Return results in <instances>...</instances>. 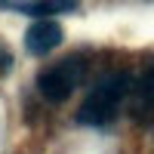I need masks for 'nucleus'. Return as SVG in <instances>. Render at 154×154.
Returning a JSON list of instances; mask_svg holds the SVG:
<instances>
[{
  "label": "nucleus",
  "instance_id": "obj_5",
  "mask_svg": "<svg viewBox=\"0 0 154 154\" xmlns=\"http://www.w3.org/2000/svg\"><path fill=\"white\" fill-rule=\"evenodd\" d=\"M6 9H12V12H25V16H34V22H40V19L62 16V12H74L77 6H74V3H9Z\"/></svg>",
  "mask_w": 154,
  "mask_h": 154
},
{
  "label": "nucleus",
  "instance_id": "obj_1",
  "mask_svg": "<svg viewBox=\"0 0 154 154\" xmlns=\"http://www.w3.org/2000/svg\"><path fill=\"white\" fill-rule=\"evenodd\" d=\"M130 86H133V77L126 71H114L105 74L102 80L86 93V99L80 102L74 120L77 126H89V130H108V126L117 120L120 108L130 102Z\"/></svg>",
  "mask_w": 154,
  "mask_h": 154
},
{
  "label": "nucleus",
  "instance_id": "obj_2",
  "mask_svg": "<svg viewBox=\"0 0 154 154\" xmlns=\"http://www.w3.org/2000/svg\"><path fill=\"white\" fill-rule=\"evenodd\" d=\"M83 77H86V56L80 53L65 56L37 74V93L46 102H65L83 83Z\"/></svg>",
  "mask_w": 154,
  "mask_h": 154
},
{
  "label": "nucleus",
  "instance_id": "obj_4",
  "mask_svg": "<svg viewBox=\"0 0 154 154\" xmlns=\"http://www.w3.org/2000/svg\"><path fill=\"white\" fill-rule=\"evenodd\" d=\"M62 25L53 19H40V22H31L28 31H25V49L31 56H46L62 43Z\"/></svg>",
  "mask_w": 154,
  "mask_h": 154
},
{
  "label": "nucleus",
  "instance_id": "obj_3",
  "mask_svg": "<svg viewBox=\"0 0 154 154\" xmlns=\"http://www.w3.org/2000/svg\"><path fill=\"white\" fill-rule=\"evenodd\" d=\"M130 117L139 126L154 123V59L145 62V68L136 74L130 86Z\"/></svg>",
  "mask_w": 154,
  "mask_h": 154
},
{
  "label": "nucleus",
  "instance_id": "obj_6",
  "mask_svg": "<svg viewBox=\"0 0 154 154\" xmlns=\"http://www.w3.org/2000/svg\"><path fill=\"white\" fill-rule=\"evenodd\" d=\"M0 65H3V56H0Z\"/></svg>",
  "mask_w": 154,
  "mask_h": 154
}]
</instances>
